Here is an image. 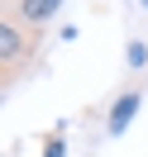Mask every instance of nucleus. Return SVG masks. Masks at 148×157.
Wrapping results in <instances>:
<instances>
[{
  "label": "nucleus",
  "instance_id": "nucleus-1",
  "mask_svg": "<svg viewBox=\"0 0 148 157\" xmlns=\"http://www.w3.org/2000/svg\"><path fill=\"white\" fill-rule=\"evenodd\" d=\"M34 52H38V33H29L19 19H5L0 14V86L14 76H24L34 62Z\"/></svg>",
  "mask_w": 148,
  "mask_h": 157
},
{
  "label": "nucleus",
  "instance_id": "nucleus-2",
  "mask_svg": "<svg viewBox=\"0 0 148 157\" xmlns=\"http://www.w3.org/2000/svg\"><path fill=\"white\" fill-rule=\"evenodd\" d=\"M138 105H143V90H138V86H124V90H119V100L110 105V114H105V128H110V133H124V128L134 124Z\"/></svg>",
  "mask_w": 148,
  "mask_h": 157
},
{
  "label": "nucleus",
  "instance_id": "nucleus-3",
  "mask_svg": "<svg viewBox=\"0 0 148 157\" xmlns=\"http://www.w3.org/2000/svg\"><path fill=\"white\" fill-rule=\"evenodd\" d=\"M58 10H62V0H19V5H14V14H19V24L29 33H38L43 24H53Z\"/></svg>",
  "mask_w": 148,
  "mask_h": 157
},
{
  "label": "nucleus",
  "instance_id": "nucleus-4",
  "mask_svg": "<svg viewBox=\"0 0 148 157\" xmlns=\"http://www.w3.org/2000/svg\"><path fill=\"white\" fill-rule=\"evenodd\" d=\"M43 157H67V138H62L58 128H53V133L43 138Z\"/></svg>",
  "mask_w": 148,
  "mask_h": 157
},
{
  "label": "nucleus",
  "instance_id": "nucleus-5",
  "mask_svg": "<svg viewBox=\"0 0 148 157\" xmlns=\"http://www.w3.org/2000/svg\"><path fill=\"white\" fill-rule=\"evenodd\" d=\"M124 52H129V67H143V62H148V43H143V38H129Z\"/></svg>",
  "mask_w": 148,
  "mask_h": 157
},
{
  "label": "nucleus",
  "instance_id": "nucleus-6",
  "mask_svg": "<svg viewBox=\"0 0 148 157\" xmlns=\"http://www.w3.org/2000/svg\"><path fill=\"white\" fill-rule=\"evenodd\" d=\"M143 5H148V0H143Z\"/></svg>",
  "mask_w": 148,
  "mask_h": 157
}]
</instances>
